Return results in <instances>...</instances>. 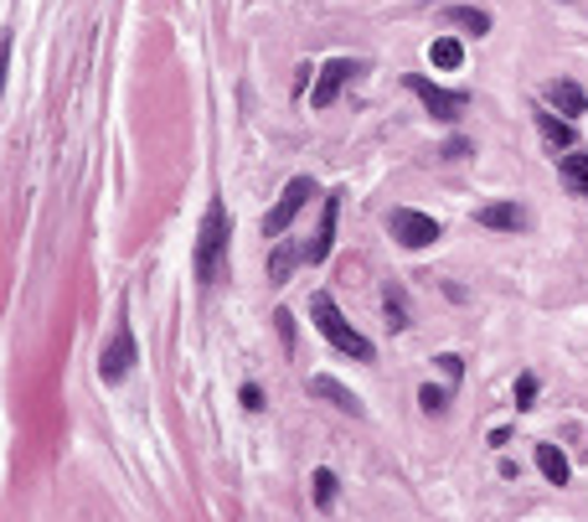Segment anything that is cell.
Listing matches in <instances>:
<instances>
[{
    "mask_svg": "<svg viewBox=\"0 0 588 522\" xmlns=\"http://www.w3.org/2000/svg\"><path fill=\"white\" fill-rule=\"evenodd\" d=\"M228 239H232L228 202H207L202 228H196V254H191V269H196V280L202 284L222 280V269H228Z\"/></svg>",
    "mask_w": 588,
    "mask_h": 522,
    "instance_id": "1",
    "label": "cell"
},
{
    "mask_svg": "<svg viewBox=\"0 0 588 522\" xmlns=\"http://www.w3.org/2000/svg\"><path fill=\"white\" fill-rule=\"evenodd\" d=\"M310 321H316V331H320V336H325V342H331L336 352L357 357V362H378V347H372V342H367V336H361V331L351 327L346 316H341L336 301H331L325 290H320V295H310Z\"/></svg>",
    "mask_w": 588,
    "mask_h": 522,
    "instance_id": "2",
    "label": "cell"
},
{
    "mask_svg": "<svg viewBox=\"0 0 588 522\" xmlns=\"http://www.w3.org/2000/svg\"><path fill=\"white\" fill-rule=\"evenodd\" d=\"M310 196H320L316 176H294L290 187L279 192V202H273L269 213H264V239H269V243H273V239H284V233L294 228V218H299V213L310 207Z\"/></svg>",
    "mask_w": 588,
    "mask_h": 522,
    "instance_id": "3",
    "label": "cell"
},
{
    "mask_svg": "<svg viewBox=\"0 0 588 522\" xmlns=\"http://www.w3.org/2000/svg\"><path fill=\"white\" fill-rule=\"evenodd\" d=\"M135 362H140L135 331H129V321H119V327H114V342L99 352V378H104V383H125L129 372H135Z\"/></svg>",
    "mask_w": 588,
    "mask_h": 522,
    "instance_id": "4",
    "label": "cell"
},
{
    "mask_svg": "<svg viewBox=\"0 0 588 522\" xmlns=\"http://www.w3.org/2000/svg\"><path fill=\"white\" fill-rule=\"evenodd\" d=\"M387 233L402 243V249H429V243L439 239V222L419 213V207H393L387 213Z\"/></svg>",
    "mask_w": 588,
    "mask_h": 522,
    "instance_id": "5",
    "label": "cell"
},
{
    "mask_svg": "<svg viewBox=\"0 0 588 522\" xmlns=\"http://www.w3.org/2000/svg\"><path fill=\"white\" fill-rule=\"evenodd\" d=\"M361 73V63H351V58H331V63L320 67V78H316V88H310V110H331L341 99V88L351 84Z\"/></svg>",
    "mask_w": 588,
    "mask_h": 522,
    "instance_id": "6",
    "label": "cell"
},
{
    "mask_svg": "<svg viewBox=\"0 0 588 522\" xmlns=\"http://www.w3.org/2000/svg\"><path fill=\"white\" fill-rule=\"evenodd\" d=\"M408 88L419 93V99H423V110L434 114V119H460L464 104H470V93H449V88L429 84L423 73H408Z\"/></svg>",
    "mask_w": 588,
    "mask_h": 522,
    "instance_id": "7",
    "label": "cell"
},
{
    "mask_svg": "<svg viewBox=\"0 0 588 522\" xmlns=\"http://www.w3.org/2000/svg\"><path fill=\"white\" fill-rule=\"evenodd\" d=\"M341 196H346V192H325V207H320V222H316V239H305V259H310V264H325V259H331V249H336Z\"/></svg>",
    "mask_w": 588,
    "mask_h": 522,
    "instance_id": "8",
    "label": "cell"
},
{
    "mask_svg": "<svg viewBox=\"0 0 588 522\" xmlns=\"http://www.w3.org/2000/svg\"><path fill=\"white\" fill-rule=\"evenodd\" d=\"M532 119H537V130H542V145L552 155L558 151H573V140H578V135H573V125H567V119H558V110H552V104H532Z\"/></svg>",
    "mask_w": 588,
    "mask_h": 522,
    "instance_id": "9",
    "label": "cell"
},
{
    "mask_svg": "<svg viewBox=\"0 0 588 522\" xmlns=\"http://www.w3.org/2000/svg\"><path fill=\"white\" fill-rule=\"evenodd\" d=\"M310 398H325V404H336V409L351 413V419H361V413H367V404H361L357 393L346 389V383H336V378H325V372H320V378H310Z\"/></svg>",
    "mask_w": 588,
    "mask_h": 522,
    "instance_id": "10",
    "label": "cell"
},
{
    "mask_svg": "<svg viewBox=\"0 0 588 522\" xmlns=\"http://www.w3.org/2000/svg\"><path fill=\"white\" fill-rule=\"evenodd\" d=\"M547 104L558 114H567V119H578V114H588V93L573 84V78H552V84H547Z\"/></svg>",
    "mask_w": 588,
    "mask_h": 522,
    "instance_id": "11",
    "label": "cell"
},
{
    "mask_svg": "<svg viewBox=\"0 0 588 522\" xmlns=\"http://www.w3.org/2000/svg\"><path fill=\"white\" fill-rule=\"evenodd\" d=\"M475 222H481V228H496V233H522L526 207H516V202H490V207L475 213Z\"/></svg>",
    "mask_w": 588,
    "mask_h": 522,
    "instance_id": "12",
    "label": "cell"
},
{
    "mask_svg": "<svg viewBox=\"0 0 588 522\" xmlns=\"http://www.w3.org/2000/svg\"><path fill=\"white\" fill-rule=\"evenodd\" d=\"M294 264H310V259H305V243L273 239V254H269V284H290Z\"/></svg>",
    "mask_w": 588,
    "mask_h": 522,
    "instance_id": "13",
    "label": "cell"
},
{
    "mask_svg": "<svg viewBox=\"0 0 588 522\" xmlns=\"http://www.w3.org/2000/svg\"><path fill=\"white\" fill-rule=\"evenodd\" d=\"M558 161V176L573 196H588V155L584 151H567V155H552Z\"/></svg>",
    "mask_w": 588,
    "mask_h": 522,
    "instance_id": "14",
    "label": "cell"
},
{
    "mask_svg": "<svg viewBox=\"0 0 588 522\" xmlns=\"http://www.w3.org/2000/svg\"><path fill=\"white\" fill-rule=\"evenodd\" d=\"M444 26H460V31L485 37L490 31V11H481V5H444Z\"/></svg>",
    "mask_w": 588,
    "mask_h": 522,
    "instance_id": "15",
    "label": "cell"
},
{
    "mask_svg": "<svg viewBox=\"0 0 588 522\" xmlns=\"http://www.w3.org/2000/svg\"><path fill=\"white\" fill-rule=\"evenodd\" d=\"M537 471H542L552 486H567V476H573V466H567V456L558 445H537Z\"/></svg>",
    "mask_w": 588,
    "mask_h": 522,
    "instance_id": "16",
    "label": "cell"
},
{
    "mask_svg": "<svg viewBox=\"0 0 588 522\" xmlns=\"http://www.w3.org/2000/svg\"><path fill=\"white\" fill-rule=\"evenodd\" d=\"M429 63H434V67H460L464 63V47L455 42V37H434V42H429Z\"/></svg>",
    "mask_w": 588,
    "mask_h": 522,
    "instance_id": "17",
    "label": "cell"
},
{
    "mask_svg": "<svg viewBox=\"0 0 588 522\" xmlns=\"http://www.w3.org/2000/svg\"><path fill=\"white\" fill-rule=\"evenodd\" d=\"M382 310H387V327H393V331H408V305H402L398 284H387V290H382Z\"/></svg>",
    "mask_w": 588,
    "mask_h": 522,
    "instance_id": "18",
    "label": "cell"
},
{
    "mask_svg": "<svg viewBox=\"0 0 588 522\" xmlns=\"http://www.w3.org/2000/svg\"><path fill=\"white\" fill-rule=\"evenodd\" d=\"M419 409H423V413H444V409H449V389H434V383H423V389H419Z\"/></svg>",
    "mask_w": 588,
    "mask_h": 522,
    "instance_id": "19",
    "label": "cell"
},
{
    "mask_svg": "<svg viewBox=\"0 0 588 522\" xmlns=\"http://www.w3.org/2000/svg\"><path fill=\"white\" fill-rule=\"evenodd\" d=\"M336 486H341L336 471H325V466H320V471H316V501H320V507H331V501H336Z\"/></svg>",
    "mask_w": 588,
    "mask_h": 522,
    "instance_id": "20",
    "label": "cell"
},
{
    "mask_svg": "<svg viewBox=\"0 0 588 522\" xmlns=\"http://www.w3.org/2000/svg\"><path fill=\"white\" fill-rule=\"evenodd\" d=\"M532 398H537V378L522 372V378H516V409H532Z\"/></svg>",
    "mask_w": 588,
    "mask_h": 522,
    "instance_id": "21",
    "label": "cell"
},
{
    "mask_svg": "<svg viewBox=\"0 0 588 522\" xmlns=\"http://www.w3.org/2000/svg\"><path fill=\"white\" fill-rule=\"evenodd\" d=\"M273 327H279V342H284V352H294V316H290V310H273Z\"/></svg>",
    "mask_w": 588,
    "mask_h": 522,
    "instance_id": "22",
    "label": "cell"
},
{
    "mask_svg": "<svg viewBox=\"0 0 588 522\" xmlns=\"http://www.w3.org/2000/svg\"><path fill=\"white\" fill-rule=\"evenodd\" d=\"M470 151H475V145H470L464 135H455V140H444V145H439V155H444V161H464V155H470Z\"/></svg>",
    "mask_w": 588,
    "mask_h": 522,
    "instance_id": "23",
    "label": "cell"
},
{
    "mask_svg": "<svg viewBox=\"0 0 588 522\" xmlns=\"http://www.w3.org/2000/svg\"><path fill=\"white\" fill-rule=\"evenodd\" d=\"M439 368H444V378H449V383H460L464 362H460V357H455V352H444V357H439Z\"/></svg>",
    "mask_w": 588,
    "mask_h": 522,
    "instance_id": "24",
    "label": "cell"
},
{
    "mask_svg": "<svg viewBox=\"0 0 588 522\" xmlns=\"http://www.w3.org/2000/svg\"><path fill=\"white\" fill-rule=\"evenodd\" d=\"M238 398H243V409H253V413L264 409V393L253 389V383H243V393H238Z\"/></svg>",
    "mask_w": 588,
    "mask_h": 522,
    "instance_id": "25",
    "label": "cell"
}]
</instances>
